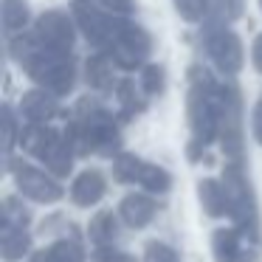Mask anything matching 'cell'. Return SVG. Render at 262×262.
Instances as JSON below:
<instances>
[{"label": "cell", "instance_id": "6da1fadb", "mask_svg": "<svg viewBox=\"0 0 262 262\" xmlns=\"http://www.w3.org/2000/svg\"><path fill=\"white\" fill-rule=\"evenodd\" d=\"M223 189H226V206L228 214L239 223L245 234L256 237V209H254V194H251V183L243 175L237 164L228 166L223 175Z\"/></svg>", "mask_w": 262, "mask_h": 262}, {"label": "cell", "instance_id": "7a4b0ae2", "mask_svg": "<svg viewBox=\"0 0 262 262\" xmlns=\"http://www.w3.org/2000/svg\"><path fill=\"white\" fill-rule=\"evenodd\" d=\"M251 234H245L243 228H217L211 248H214V262H254L248 254H254L259 259V248L251 245Z\"/></svg>", "mask_w": 262, "mask_h": 262}, {"label": "cell", "instance_id": "3957f363", "mask_svg": "<svg viewBox=\"0 0 262 262\" xmlns=\"http://www.w3.org/2000/svg\"><path fill=\"white\" fill-rule=\"evenodd\" d=\"M17 183H20V192L40 200V203H54V200L62 198V186L57 181H51L48 175H42V172L31 169V166H23L17 172Z\"/></svg>", "mask_w": 262, "mask_h": 262}, {"label": "cell", "instance_id": "277c9868", "mask_svg": "<svg viewBox=\"0 0 262 262\" xmlns=\"http://www.w3.org/2000/svg\"><path fill=\"white\" fill-rule=\"evenodd\" d=\"M102 194H104V175L96 169L82 172L74 181V186H71V200L76 206H93L102 200Z\"/></svg>", "mask_w": 262, "mask_h": 262}, {"label": "cell", "instance_id": "5b68a950", "mask_svg": "<svg viewBox=\"0 0 262 262\" xmlns=\"http://www.w3.org/2000/svg\"><path fill=\"white\" fill-rule=\"evenodd\" d=\"M155 211H158V203L149 200V198H144V194H127V198L121 200V217L136 228L147 226V223L155 217Z\"/></svg>", "mask_w": 262, "mask_h": 262}, {"label": "cell", "instance_id": "8992f818", "mask_svg": "<svg viewBox=\"0 0 262 262\" xmlns=\"http://www.w3.org/2000/svg\"><path fill=\"white\" fill-rule=\"evenodd\" d=\"M198 198H200V203H203L206 214H211V217L228 214L226 189H223L217 181H200V183H198Z\"/></svg>", "mask_w": 262, "mask_h": 262}, {"label": "cell", "instance_id": "52a82bcc", "mask_svg": "<svg viewBox=\"0 0 262 262\" xmlns=\"http://www.w3.org/2000/svg\"><path fill=\"white\" fill-rule=\"evenodd\" d=\"M88 234H91V239L102 248L104 243H110V239L116 237V217L110 214V211H99L91 220V231Z\"/></svg>", "mask_w": 262, "mask_h": 262}, {"label": "cell", "instance_id": "ba28073f", "mask_svg": "<svg viewBox=\"0 0 262 262\" xmlns=\"http://www.w3.org/2000/svg\"><path fill=\"white\" fill-rule=\"evenodd\" d=\"M26 248H29V234L23 228H3V256L9 262L17 259Z\"/></svg>", "mask_w": 262, "mask_h": 262}, {"label": "cell", "instance_id": "9c48e42d", "mask_svg": "<svg viewBox=\"0 0 262 262\" xmlns=\"http://www.w3.org/2000/svg\"><path fill=\"white\" fill-rule=\"evenodd\" d=\"M138 183H141L144 189H149V192H169L172 178H169V172H164L161 166H147V164H144Z\"/></svg>", "mask_w": 262, "mask_h": 262}, {"label": "cell", "instance_id": "30bf717a", "mask_svg": "<svg viewBox=\"0 0 262 262\" xmlns=\"http://www.w3.org/2000/svg\"><path fill=\"white\" fill-rule=\"evenodd\" d=\"M141 169H144L141 161H138V158H130V155H124V158L116 161L113 178H116V181H121V183H136L138 178H141Z\"/></svg>", "mask_w": 262, "mask_h": 262}, {"label": "cell", "instance_id": "8fae6325", "mask_svg": "<svg viewBox=\"0 0 262 262\" xmlns=\"http://www.w3.org/2000/svg\"><path fill=\"white\" fill-rule=\"evenodd\" d=\"M51 256L54 262H85V251H82L79 243H74V239H59V243L51 245Z\"/></svg>", "mask_w": 262, "mask_h": 262}, {"label": "cell", "instance_id": "7c38bea8", "mask_svg": "<svg viewBox=\"0 0 262 262\" xmlns=\"http://www.w3.org/2000/svg\"><path fill=\"white\" fill-rule=\"evenodd\" d=\"M144 262H178V254L169 248V245H164V243H149Z\"/></svg>", "mask_w": 262, "mask_h": 262}, {"label": "cell", "instance_id": "4fadbf2b", "mask_svg": "<svg viewBox=\"0 0 262 262\" xmlns=\"http://www.w3.org/2000/svg\"><path fill=\"white\" fill-rule=\"evenodd\" d=\"M93 262H136L124 251H110V248H96L93 251Z\"/></svg>", "mask_w": 262, "mask_h": 262}, {"label": "cell", "instance_id": "5bb4252c", "mask_svg": "<svg viewBox=\"0 0 262 262\" xmlns=\"http://www.w3.org/2000/svg\"><path fill=\"white\" fill-rule=\"evenodd\" d=\"M31 262H54V256H51V248H46V251H37V254L31 256Z\"/></svg>", "mask_w": 262, "mask_h": 262}]
</instances>
